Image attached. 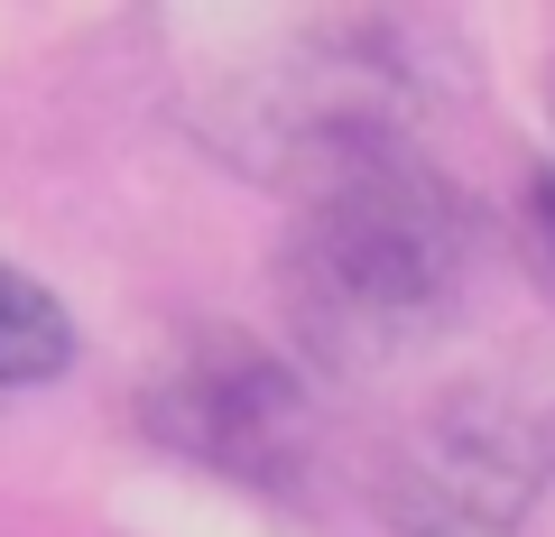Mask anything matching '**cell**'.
I'll return each instance as SVG.
<instances>
[{
	"mask_svg": "<svg viewBox=\"0 0 555 537\" xmlns=\"http://www.w3.org/2000/svg\"><path fill=\"white\" fill-rule=\"evenodd\" d=\"M287 177H297V222L278 251V297L315 371H389L463 316L481 222L454 177H436L408 149V130H334L297 149Z\"/></svg>",
	"mask_w": 555,
	"mask_h": 537,
	"instance_id": "cell-1",
	"label": "cell"
},
{
	"mask_svg": "<svg viewBox=\"0 0 555 537\" xmlns=\"http://www.w3.org/2000/svg\"><path fill=\"white\" fill-rule=\"evenodd\" d=\"M555 473V389L463 380L426 398L379 455V510L408 537H500Z\"/></svg>",
	"mask_w": 555,
	"mask_h": 537,
	"instance_id": "cell-2",
	"label": "cell"
},
{
	"mask_svg": "<svg viewBox=\"0 0 555 537\" xmlns=\"http://www.w3.org/2000/svg\"><path fill=\"white\" fill-rule=\"evenodd\" d=\"M139 426L204 473L287 482L306 455V380L278 353H259L250 334H204L149 380Z\"/></svg>",
	"mask_w": 555,
	"mask_h": 537,
	"instance_id": "cell-3",
	"label": "cell"
},
{
	"mask_svg": "<svg viewBox=\"0 0 555 537\" xmlns=\"http://www.w3.org/2000/svg\"><path fill=\"white\" fill-rule=\"evenodd\" d=\"M65 361H75V316H65V297L0 259V389H38Z\"/></svg>",
	"mask_w": 555,
	"mask_h": 537,
	"instance_id": "cell-4",
	"label": "cell"
},
{
	"mask_svg": "<svg viewBox=\"0 0 555 537\" xmlns=\"http://www.w3.org/2000/svg\"><path fill=\"white\" fill-rule=\"evenodd\" d=\"M528 204H537V232L555 241V167H546V177H537V195H528Z\"/></svg>",
	"mask_w": 555,
	"mask_h": 537,
	"instance_id": "cell-5",
	"label": "cell"
}]
</instances>
